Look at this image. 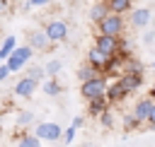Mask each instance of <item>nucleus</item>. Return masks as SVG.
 <instances>
[{
  "label": "nucleus",
  "mask_w": 155,
  "mask_h": 147,
  "mask_svg": "<svg viewBox=\"0 0 155 147\" xmlns=\"http://www.w3.org/2000/svg\"><path fill=\"white\" fill-rule=\"evenodd\" d=\"M107 87H109V80L104 75H97V77H92V80H87V82L80 84V94H82L85 101H92V99L104 96L107 94Z\"/></svg>",
  "instance_id": "1"
},
{
  "label": "nucleus",
  "mask_w": 155,
  "mask_h": 147,
  "mask_svg": "<svg viewBox=\"0 0 155 147\" xmlns=\"http://www.w3.org/2000/svg\"><path fill=\"white\" fill-rule=\"evenodd\" d=\"M34 135L41 140V142H56L63 137V128L58 123H51V120H44L34 128Z\"/></svg>",
  "instance_id": "4"
},
{
  "label": "nucleus",
  "mask_w": 155,
  "mask_h": 147,
  "mask_svg": "<svg viewBox=\"0 0 155 147\" xmlns=\"http://www.w3.org/2000/svg\"><path fill=\"white\" fill-rule=\"evenodd\" d=\"M126 96H128V92L124 89V84H121L119 80H111V82H109V87H107V94H104L107 104H109V106H114V104H121Z\"/></svg>",
  "instance_id": "7"
},
{
  "label": "nucleus",
  "mask_w": 155,
  "mask_h": 147,
  "mask_svg": "<svg viewBox=\"0 0 155 147\" xmlns=\"http://www.w3.org/2000/svg\"><path fill=\"white\" fill-rule=\"evenodd\" d=\"M150 19H153V12H150L148 7H136V10H131V27H133V29L148 27Z\"/></svg>",
  "instance_id": "11"
},
{
  "label": "nucleus",
  "mask_w": 155,
  "mask_h": 147,
  "mask_svg": "<svg viewBox=\"0 0 155 147\" xmlns=\"http://www.w3.org/2000/svg\"><path fill=\"white\" fill-rule=\"evenodd\" d=\"M44 92H46L48 96H58V94H61V82H58V80H51V77H48V80L44 82Z\"/></svg>",
  "instance_id": "22"
},
{
  "label": "nucleus",
  "mask_w": 155,
  "mask_h": 147,
  "mask_svg": "<svg viewBox=\"0 0 155 147\" xmlns=\"http://www.w3.org/2000/svg\"><path fill=\"white\" fill-rule=\"evenodd\" d=\"M7 7H10V0H0V14H5Z\"/></svg>",
  "instance_id": "32"
},
{
  "label": "nucleus",
  "mask_w": 155,
  "mask_h": 147,
  "mask_svg": "<svg viewBox=\"0 0 155 147\" xmlns=\"http://www.w3.org/2000/svg\"><path fill=\"white\" fill-rule=\"evenodd\" d=\"M44 70H46V77H51V80H58V72L63 70V63H61L58 58H51V60L44 65Z\"/></svg>",
  "instance_id": "20"
},
{
  "label": "nucleus",
  "mask_w": 155,
  "mask_h": 147,
  "mask_svg": "<svg viewBox=\"0 0 155 147\" xmlns=\"http://www.w3.org/2000/svg\"><path fill=\"white\" fill-rule=\"evenodd\" d=\"M148 96H150V99H153V101H155V82H153V84H150V94H148Z\"/></svg>",
  "instance_id": "33"
},
{
  "label": "nucleus",
  "mask_w": 155,
  "mask_h": 147,
  "mask_svg": "<svg viewBox=\"0 0 155 147\" xmlns=\"http://www.w3.org/2000/svg\"><path fill=\"white\" fill-rule=\"evenodd\" d=\"M107 60H109V58H107V55H104V53H102L99 48H94V46H92V48L87 51V58H85V63H87V65H92V67H94L97 72H102V70H104Z\"/></svg>",
  "instance_id": "12"
},
{
  "label": "nucleus",
  "mask_w": 155,
  "mask_h": 147,
  "mask_svg": "<svg viewBox=\"0 0 155 147\" xmlns=\"http://www.w3.org/2000/svg\"><path fill=\"white\" fill-rule=\"evenodd\" d=\"M10 75H12V72H10V67H7L5 63H2V65H0V82H5V80H7Z\"/></svg>",
  "instance_id": "27"
},
{
  "label": "nucleus",
  "mask_w": 155,
  "mask_h": 147,
  "mask_svg": "<svg viewBox=\"0 0 155 147\" xmlns=\"http://www.w3.org/2000/svg\"><path fill=\"white\" fill-rule=\"evenodd\" d=\"M48 2H51V0H29L27 5H29V7H46Z\"/></svg>",
  "instance_id": "29"
},
{
  "label": "nucleus",
  "mask_w": 155,
  "mask_h": 147,
  "mask_svg": "<svg viewBox=\"0 0 155 147\" xmlns=\"http://www.w3.org/2000/svg\"><path fill=\"white\" fill-rule=\"evenodd\" d=\"M150 67H153V72H155V63H153V65H150Z\"/></svg>",
  "instance_id": "34"
},
{
  "label": "nucleus",
  "mask_w": 155,
  "mask_h": 147,
  "mask_svg": "<svg viewBox=\"0 0 155 147\" xmlns=\"http://www.w3.org/2000/svg\"><path fill=\"white\" fill-rule=\"evenodd\" d=\"M44 31H46V36H48L51 43H61V41L68 39V24H65L63 19H51V22H46Z\"/></svg>",
  "instance_id": "5"
},
{
  "label": "nucleus",
  "mask_w": 155,
  "mask_h": 147,
  "mask_svg": "<svg viewBox=\"0 0 155 147\" xmlns=\"http://www.w3.org/2000/svg\"><path fill=\"white\" fill-rule=\"evenodd\" d=\"M34 120V113L31 111H27V108H22V111H17V125L19 128H24V125H29Z\"/></svg>",
  "instance_id": "23"
},
{
  "label": "nucleus",
  "mask_w": 155,
  "mask_h": 147,
  "mask_svg": "<svg viewBox=\"0 0 155 147\" xmlns=\"http://www.w3.org/2000/svg\"><path fill=\"white\" fill-rule=\"evenodd\" d=\"M36 87H39V84H36L34 80H29V77H19L17 84H15V94L22 96V99H29V96L36 92Z\"/></svg>",
  "instance_id": "13"
},
{
  "label": "nucleus",
  "mask_w": 155,
  "mask_h": 147,
  "mask_svg": "<svg viewBox=\"0 0 155 147\" xmlns=\"http://www.w3.org/2000/svg\"><path fill=\"white\" fill-rule=\"evenodd\" d=\"M31 51H48L53 43L48 41V36H46V31L44 29H34L31 34H29V43H27Z\"/></svg>",
  "instance_id": "9"
},
{
  "label": "nucleus",
  "mask_w": 155,
  "mask_h": 147,
  "mask_svg": "<svg viewBox=\"0 0 155 147\" xmlns=\"http://www.w3.org/2000/svg\"><path fill=\"white\" fill-rule=\"evenodd\" d=\"M15 147H41V140L34 133H27V135H19L17 137V145Z\"/></svg>",
  "instance_id": "21"
},
{
  "label": "nucleus",
  "mask_w": 155,
  "mask_h": 147,
  "mask_svg": "<svg viewBox=\"0 0 155 147\" xmlns=\"http://www.w3.org/2000/svg\"><path fill=\"white\" fill-rule=\"evenodd\" d=\"M24 77H29V80H34V82L39 84V82L46 77V70H44V65H27Z\"/></svg>",
  "instance_id": "17"
},
{
  "label": "nucleus",
  "mask_w": 155,
  "mask_h": 147,
  "mask_svg": "<svg viewBox=\"0 0 155 147\" xmlns=\"http://www.w3.org/2000/svg\"><path fill=\"white\" fill-rule=\"evenodd\" d=\"M97 29H99V34H104V36H121L124 29H126V22H124L121 14H111V12H109V14L97 24Z\"/></svg>",
  "instance_id": "3"
},
{
  "label": "nucleus",
  "mask_w": 155,
  "mask_h": 147,
  "mask_svg": "<svg viewBox=\"0 0 155 147\" xmlns=\"http://www.w3.org/2000/svg\"><path fill=\"white\" fill-rule=\"evenodd\" d=\"M121 84H124V89L128 92V94H133L140 84H143V80H145V75L143 72H124V75H119L116 77Z\"/></svg>",
  "instance_id": "10"
},
{
  "label": "nucleus",
  "mask_w": 155,
  "mask_h": 147,
  "mask_svg": "<svg viewBox=\"0 0 155 147\" xmlns=\"http://www.w3.org/2000/svg\"><path fill=\"white\" fill-rule=\"evenodd\" d=\"M107 7L111 14H126L133 7V0H107Z\"/></svg>",
  "instance_id": "16"
},
{
  "label": "nucleus",
  "mask_w": 155,
  "mask_h": 147,
  "mask_svg": "<svg viewBox=\"0 0 155 147\" xmlns=\"http://www.w3.org/2000/svg\"><path fill=\"white\" fill-rule=\"evenodd\" d=\"M15 48H17V39H15V36H5L2 43H0V55H2V60H7Z\"/></svg>",
  "instance_id": "19"
},
{
  "label": "nucleus",
  "mask_w": 155,
  "mask_h": 147,
  "mask_svg": "<svg viewBox=\"0 0 155 147\" xmlns=\"http://www.w3.org/2000/svg\"><path fill=\"white\" fill-rule=\"evenodd\" d=\"M82 123H85V118H82V116H75V118H73V123H70V125H73V128H75V130H78V128H82Z\"/></svg>",
  "instance_id": "30"
},
{
  "label": "nucleus",
  "mask_w": 155,
  "mask_h": 147,
  "mask_svg": "<svg viewBox=\"0 0 155 147\" xmlns=\"http://www.w3.org/2000/svg\"><path fill=\"white\" fill-rule=\"evenodd\" d=\"M94 48H99L107 58H111V55L119 53V36H104V34H97V36H94Z\"/></svg>",
  "instance_id": "6"
},
{
  "label": "nucleus",
  "mask_w": 155,
  "mask_h": 147,
  "mask_svg": "<svg viewBox=\"0 0 155 147\" xmlns=\"http://www.w3.org/2000/svg\"><path fill=\"white\" fill-rule=\"evenodd\" d=\"M138 125H140V123L133 118V113H131V111H128V113H124V128H126V130H133V128H138Z\"/></svg>",
  "instance_id": "24"
},
{
  "label": "nucleus",
  "mask_w": 155,
  "mask_h": 147,
  "mask_svg": "<svg viewBox=\"0 0 155 147\" xmlns=\"http://www.w3.org/2000/svg\"><path fill=\"white\" fill-rule=\"evenodd\" d=\"M153 99L150 96H143V99H138L136 104H133V108H131V113H133V118L143 125L145 120H148V116H150V108H153Z\"/></svg>",
  "instance_id": "8"
},
{
  "label": "nucleus",
  "mask_w": 155,
  "mask_h": 147,
  "mask_svg": "<svg viewBox=\"0 0 155 147\" xmlns=\"http://www.w3.org/2000/svg\"><path fill=\"white\" fill-rule=\"evenodd\" d=\"M2 63H5V60H2V55H0V65H2Z\"/></svg>",
  "instance_id": "35"
},
{
  "label": "nucleus",
  "mask_w": 155,
  "mask_h": 147,
  "mask_svg": "<svg viewBox=\"0 0 155 147\" xmlns=\"http://www.w3.org/2000/svg\"><path fill=\"white\" fill-rule=\"evenodd\" d=\"M153 41H155V31H148V34L143 36V43H145V46H150Z\"/></svg>",
  "instance_id": "31"
},
{
  "label": "nucleus",
  "mask_w": 155,
  "mask_h": 147,
  "mask_svg": "<svg viewBox=\"0 0 155 147\" xmlns=\"http://www.w3.org/2000/svg\"><path fill=\"white\" fill-rule=\"evenodd\" d=\"M145 123H148V128H150V130H155V104H153L150 116H148V120H145Z\"/></svg>",
  "instance_id": "28"
},
{
  "label": "nucleus",
  "mask_w": 155,
  "mask_h": 147,
  "mask_svg": "<svg viewBox=\"0 0 155 147\" xmlns=\"http://www.w3.org/2000/svg\"><path fill=\"white\" fill-rule=\"evenodd\" d=\"M75 133H78V130H75L73 125H70V128H65V130H63V142H68V145H70V142L75 140Z\"/></svg>",
  "instance_id": "26"
},
{
  "label": "nucleus",
  "mask_w": 155,
  "mask_h": 147,
  "mask_svg": "<svg viewBox=\"0 0 155 147\" xmlns=\"http://www.w3.org/2000/svg\"><path fill=\"white\" fill-rule=\"evenodd\" d=\"M104 111H109V104H107V99H104V96L87 101V116H92V118H99Z\"/></svg>",
  "instance_id": "14"
},
{
  "label": "nucleus",
  "mask_w": 155,
  "mask_h": 147,
  "mask_svg": "<svg viewBox=\"0 0 155 147\" xmlns=\"http://www.w3.org/2000/svg\"><path fill=\"white\" fill-rule=\"evenodd\" d=\"M31 55H34V51H31L29 46H17V48L12 51V55L5 60V65H7V67H10V72L15 75V72L24 70V67L31 63Z\"/></svg>",
  "instance_id": "2"
},
{
  "label": "nucleus",
  "mask_w": 155,
  "mask_h": 147,
  "mask_svg": "<svg viewBox=\"0 0 155 147\" xmlns=\"http://www.w3.org/2000/svg\"><path fill=\"white\" fill-rule=\"evenodd\" d=\"M99 120H102L104 128H111V125H114V116H111V111H104V113L99 116Z\"/></svg>",
  "instance_id": "25"
},
{
  "label": "nucleus",
  "mask_w": 155,
  "mask_h": 147,
  "mask_svg": "<svg viewBox=\"0 0 155 147\" xmlns=\"http://www.w3.org/2000/svg\"><path fill=\"white\" fill-rule=\"evenodd\" d=\"M75 75H78V80H80V84H82V82H87V80H92V77H97V75H102V72H97V70H94L92 65H87V63H82V65L78 67V72H75Z\"/></svg>",
  "instance_id": "18"
},
{
  "label": "nucleus",
  "mask_w": 155,
  "mask_h": 147,
  "mask_svg": "<svg viewBox=\"0 0 155 147\" xmlns=\"http://www.w3.org/2000/svg\"><path fill=\"white\" fill-rule=\"evenodd\" d=\"M109 14V7H107V0H99V2H94L92 7H90V19L94 22V24H99L104 17Z\"/></svg>",
  "instance_id": "15"
}]
</instances>
